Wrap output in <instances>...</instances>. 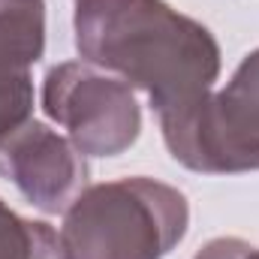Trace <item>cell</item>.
Returning a JSON list of instances; mask_svg holds the SVG:
<instances>
[{
	"instance_id": "cell-1",
	"label": "cell",
	"mask_w": 259,
	"mask_h": 259,
	"mask_svg": "<svg viewBox=\"0 0 259 259\" xmlns=\"http://www.w3.org/2000/svg\"><path fill=\"white\" fill-rule=\"evenodd\" d=\"M81 61L142 91L157 115L214 91L220 46L214 33L166 0H75Z\"/></svg>"
},
{
	"instance_id": "cell-2",
	"label": "cell",
	"mask_w": 259,
	"mask_h": 259,
	"mask_svg": "<svg viewBox=\"0 0 259 259\" xmlns=\"http://www.w3.org/2000/svg\"><path fill=\"white\" fill-rule=\"evenodd\" d=\"M187 196L157 178L133 175L94 187L64 211L69 259H166L187 235Z\"/></svg>"
},
{
	"instance_id": "cell-3",
	"label": "cell",
	"mask_w": 259,
	"mask_h": 259,
	"mask_svg": "<svg viewBox=\"0 0 259 259\" xmlns=\"http://www.w3.org/2000/svg\"><path fill=\"white\" fill-rule=\"evenodd\" d=\"M163 142L175 163L202 175L259 172V49L226 88L160 115Z\"/></svg>"
},
{
	"instance_id": "cell-4",
	"label": "cell",
	"mask_w": 259,
	"mask_h": 259,
	"mask_svg": "<svg viewBox=\"0 0 259 259\" xmlns=\"http://www.w3.org/2000/svg\"><path fill=\"white\" fill-rule=\"evenodd\" d=\"M42 112L84 157H118L142 133L133 88L88 61H64L46 72Z\"/></svg>"
},
{
	"instance_id": "cell-5",
	"label": "cell",
	"mask_w": 259,
	"mask_h": 259,
	"mask_svg": "<svg viewBox=\"0 0 259 259\" xmlns=\"http://www.w3.org/2000/svg\"><path fill=\"white\" fill-rule=\"evenodd\" d=\"M0 175L42 214H64L88 187L84 154L39 121H27L0 139Z\"/></svg>"
},
{
	"instance_id": "cell-6",
	"label": "cell",
	"mask_w": 259,
	"mask_h": 259,
	"mask_svg": "<svg viewBox=\"0 0 259 259\" xmlns=\"http://www.w3.org/2000/svg\"><path fill=\"white\" fill-rule=\"evenodd\" d=\"M46 55V0H0V69H30Z\"/></svg>"
},
{
	"instance_id": "cell-7",
	"label": "cell",
	"mask_w": 259,
	"mask_h": 259,
	"mask_svg": "<svg viewBox=\"0 0 259 259\" xmlns=\"http://www.w3.org/2000/svg\"><path fill=\"white\" fill-rule=\"evenodd\" d=\"M0 259H69L61 232L46 220H27L0 199Z\"/></svg>"
},
{
	"instance_id": "cell-8",
	"label": "cell",
	"mask_w": 259,
	"mask_h": 259,
	"mask_svg": "<svg viewBox=\"0 0 259 259\" xmlns=\"http://www.w3.org/2000/svg\"><path fill=\"white\" fill-rule=\"evenodd\" d=\"M33 121L30 69H0V139Z\"/></svg>"
},
{
	"instance_id": "cell-9",
	"label": "cell",
	"mask_w": 259,
	"mask_h": 259,
	"mask_svg": "<svg viewBox=\"0 0 259 259\" xmlns=\"http://www.w3.org/2000/svg\"><path fill=\"white\" fill-rule=\"evenodd\" d=\"M253 253V244L244 238H211L193 259H247Z\"/></svg>"
},
{
	"instance_id": "cell-10",
	"label": "cell",
	"mask_w": 259,
	"mask_h": 259,
	"mask_svg": "<svg viewBox=\"0 0 259 259\" xmlns=\"http://www.w3.org/2000/svg\"><path fill=\"white\" fill-rule=\"evenodd\" d=\"M247 259H259V247H253V253H250Z\"/></svg>"
}]
</instances>
